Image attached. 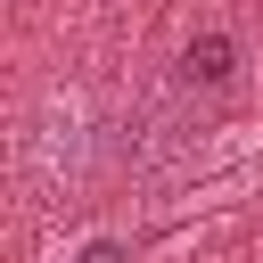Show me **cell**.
<instances>
[{"label":"cell","instance_id":"obj_1","mask_svg":"<svg viewBox=\"0 0 263 263\" xmlns=\"http://www.w3.org/2000/svg\"><path fill=\"white\" fill-rule=\"evenodd\" d=\"M181 66H189V82H222V74H230V41H222V33H205V41H189V58H181Z\"/></svg>","mask_w":263,"mask_h":263},{"label":"cell","instance_id":"obj_2","mask_svg":"<svg viewBox=\"0 0 263 263\" xmlns=\"http://www.w3.org/2000/svg\"><path fill=\"white\" fill-rule=\"evenodd\" d=\"M82 263H132V247H115V238H90V247H82Z\"/></svg>","mask_w":263,"mask_h":263}]
</instances>
